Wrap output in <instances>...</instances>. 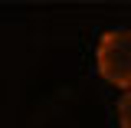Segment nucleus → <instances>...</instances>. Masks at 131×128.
Here are the masks:
<instances>
[{"instance_id":"nucleus-1","label":"nucleus","mask_w":131,"mask_h":128,"mask_svg":"<svg viewBox=\"0 0 131 128\" xmlns=\"http://www.w3.org/2000/svg\"><path fill=\"white\" fill-rule=\"evenodd\" d=\"M95 69L108 85L131 92V30H105L98 36Z\"/></svg>"},{"instance_id":"nucleus-2","label":"nucleus","mask_w":131,"mask_h":128,"mask_svg":"<svg viewBox=\"0 0 131 128\" xmlns=\"http://www.w3.org/2000/svg\"><path fill=\"white\" fill-rule=\"evenodd\" d=\"M118 128H131V92H121L118 99Z\"/></svg>"}]
</instances>
